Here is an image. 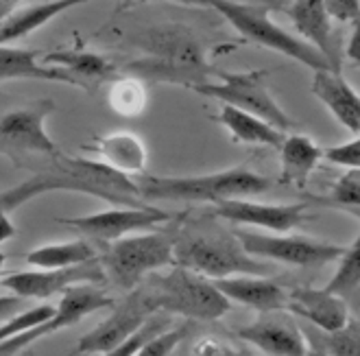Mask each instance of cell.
I'll use <instances>...</instances> for the list:
<instances>
[{
	"instance_id": "6da1fadb",
	"label": "cell",
	"mask_w": 360,
	"mask_h": 356,
	"mask_svg": "<svg viewBox=\"0 0 360 356\" xmlns=\"http://www.w3.org/2000/svg\"><path fill=\"white\" fill-rule=\"evenodd\" d=\"M51 166L46 171L35 173L31 179L22 182L11 191L0 193V203L9 212L22 203L53 191H72L86 193L98 197L114 205H144L149 201H142L138 197V188L131 175L120 173L105 162L86 160V158H68L57 153L51 158Z\"/></svg>"
},
{
	"instance_id": "7a4b0ae2",
	"label": "cell",
	"mask_w": 360,
	"mask_h": 356,
	"mask_svg": "<svg viewBox=\"0 0 360 356\" xmlns=\"http://www.w3.org/2000/svg\"><path fill=\"white\" fill-rule=\"evenodd\" d=\"M140 46L146 55L129 61L124 75L140 77L146 83L166 81L193 90L217 75V68L207 64L199 37L188 27L168 25L149 29L140 39Z\"/></svg>"
},
{
	"instance_id": "3957f363",
	"label": "cell",
	"mask_w": 360,
	"mask_h": 356,
	"mask_svg": "<svg viewBox=\"0 0 360 356\" xmlns=\"http://www.w3.org/2000/svg\"><path fill=\"white\" fill-rule=\"evenodd\" d=\"M151 312H171L186 319L214 322L229 312L231 302L214 286L210 278L181 265H171L166 274L146 276L138 284Z\"/></svg>"
},
{
	"instance_id": "277c9868",
	"label": "cell",
	"mask_w": 360,
	"mask_h": 356,
	"mask_svg": "<svg viewBox=\"0 0 360 356\" xmlns=\"http://www.w3.org/2000/svg\"><path fill=\"white\" fill-rule=\"evenodd\" d=\"M142 201H201L219 203L234 197H256L273 188V182L256 171L227 169L195 177H158L149 173L131 175Z\"/></svg>"
},
{
	"instance_id": "5b68a950",
	"label": "cell",
	"mask_w": 360,
	"mask_h": 356,
	"mask_svg": "<svg viewBox=\"0 0 360 356\" xmlns=\"http://www.w3.org/2000/svg\"><path fill=\"white\" fill-rule=\"evenodd\" d=\"M175 265L193 269L197 274L217 280L227 276H271L273 265L249 256L236 234L217 229H181L175 232Z\"/></svg>"
},
{
	"instance_id": "8992f818",
	"label": "cell",
	"mask_w": 360,
	"mask_h": 356,
	"mask_svg": "<svg viewBox=\"0 0 360 356\" xmlns=\"http://www.w3.org/2000/svg\"><path fill=\"white\" fill-rule=\"evenodd\" d=\"M201 7H212L223 15L247 42L275 53H282L312 70H334L328 59L306 39L288 33L271 18V11L260 3H234V0H199Z\"/></svg>"
},
{
	"instance_id": "52a82bcc",
	"label": "cell",
	"mask_w": 360,
	"mask_h": 356,
	"mask_svg": "<svg viewBox=\"0 0 360 356\" xmlns=\"http://www.w3.org/2000/svg\"><path fill=\"white\" fill-rule=\"evenodd\" d=\"M175 232L127 234L96 249L98 262L116 288L131 291L153 271L175 265Z\"/></svg>"
},
{
	"instance_id": "ba28073f",
	"label": "cell",
	"mask_w": 360,
	"mask_h": 356,
	"mask_svg": "<svg viewBox=\"0 0 360 356\" xmlns=\"http://www.w3.org/2000/svg\"><path fill=\"white\" fill-rule=\"evenodd\" d=\"M217 83L207 81L203 86L193 88L197 94L217 98L225 106L238 108L243 112L256 114L275 129L288 132L297 127V120H292L282 108L280 103L273 98L269 90V68H253L245 72H225L217 68Z\"/></svg>"
},
{
	"instance_id": "9c48e42d",
	"label": "cell",
	"mask_w": 360,
	"mask_h": 356,
	"mask_svg": "<svg viewBox=\"0 0 360 356\" xmlns=\"http://www.w3.org/2000/svg\"><path fill=\"white\" fill-rule=\"evenodd\" d=\"M236 239L240 241L243 249L253 258H262L271 262H282L290 267H323L328 262L338 260L343 254L341 245L319 241L310 236H292L284 234H262V232H247V229H236Z\"/></svg>"
},
{
	"instance_id": "30bf717a",
	"label": "cell",
	"mask_w": 360,
	"mask_h": 356,
	"mask_svg": "<svg viewBox=\"0 0 360 356\" xmlns=\"http://www.w3.org/2000/svg\"><path fill=\"white\" fill-rule=\"evenodd\" d=\"M112 306H114V298L108 295V293L98 288L96 284H92V282L72 284L66 291H61V302L46 322L37 324L31 330L20 332L11 339L0 341V356L22 352L31 343L39 341L41 337H49V334H53L57 330L75 326L81 319L92 315V312L103 310V308H112Z\"/></svg>"
},
{
	"instance_id": "8fae6325",
	"label": "cell",
	"mask_w": 360,
	"mask_h": 356,
	"mask_svg": "<svg viewBox=\"0 0 360 356\" xmlns=\"http://www.w3.org/2000/svg\"><path fill=\"white\" fill-rule=\"evenodd\" d=\"M55 112L53 98L29 101L27 106L0 116V151L15 158L22 153L57 155L59 146L46 132V118Z\"/></svg>"
},
{
	"instance_id": "7c38bea8",
	"label": "cell",
	"mask_w": 360,
	"mask_h": 356,
	"mask_svg": "<svg viewBox=\"0 0 360 356\" xmlns=\"http://www.w3.org/2000/svg\"><path fill=\"white\" fill-rule=\"evenodd\" d=\"M61 225H70L83 236H88L90 241L105 245L112 243L116 239H122L127 234L142 232V229H151L162 223L171 221V215L153 208L149 203L144 205H116L112 210L94 212L88 217H66L57 219Z\"/></svg>"
},
{
	"instance_id": "4fadbf2b",
	"label": "cell",
	"mask_w": 360,
	"mask_h": 356,
	"mask_svg": "<svg viewBox=\"0 0 360 356\" xmlns=\"http://www.w3.org/2000/svg\"><path fill=\"white\" fill-rule=\"evenodd\" d=\"M81 282H92V284L108 282L105 271L98 262V256L75 267L20 271V274L0 278V286L9 288L13 295L25 298V300H46V298L57 295L61 291H66L68 286L81 284Z\"/></svg>"
},
{
	"instance_id": "5bb4252c",
	"label": "cell",
	"mask_w": 360,
	"mask_h": 356,
	"mask_svg": "<svg viewBox=\"0 0 360 356\" xmlns=\"http://www.w3.org/2000/svg\"><path fill=\"white\" fill-rule=\"evenodd\" d=\"M214 212L219 219H225L236 225L262 227L275 234H284L290 229L300 227L302 223L310 221L312 217L306 212L308 203H260L247 197L223 199L214 203Z\"/></svg>"
},
{
	"instance_id": "9a60e30c",
	"label": "cell",
	"mask_w": 360,
	"mask_h": 356,
	"mask_svg": "<svg viewBox=\"0 0 360 356\" xmlns=\"http://www.w3.org/2000/svg\"><path fill=\"white\" fill-rule=\"evenodd\" d=\"M112 308H114L112 315L105 322H101L88 334H83L70 354H110L151 315V310L146 306L138 286L127 291L124 300L114 304Z\"/></svg>"
},
{
	"instance_id": "2e32d148",
	"label": "cell",
	"mask_w": 360,
	"mask_h": 356,
	"mask_svg": "<svg viewBox=\"0 0 360 356\" xmlns=\"http://www.w3.org/2000/svg\"><path fill=\"white\" fill-rule=\"evenodd\" d=\"M236 337L245 343L258 348L269 356H304L308 345L302 334V328L295 324L288 310H269L260 312V317L236 328Z\"/></svg>"
},
{
	"instance_id": "e0dca14e",
	"label": "cell",
	"mask_w": 360,
	"mask_h": 356,
	"mask_svg": "<svg viewBox=\"0 0 360 356\" xmlns=\"http://www.w3.org/2000/svg\"><path fill=\"white\" fill-rule=\"evenodd\" d=\"M292 27L302 33V39L319 51L334 70H341V51L332 31V20L323 7V0H292L286 7Z\"/></svg>"
},
{
	"instance_id": "ac0fdd59",
	"label": "cell",
	"mask_w": 360,
	"mask_h": 356,
	"mask_svg": "<svg viewBox=\"0 0 360 356\" xmlns=\"http://www.w3.org/2000/svg\"><path fill=\"white\" fill-rule=\"evenodd\" d=\"M286 310L304 317L308 324L321 330H338L347 324L352 310L334 293L326 288L300 286L286 293Z\"/></svg>"
},
{
	"instance_id": "d6986e66",
	"label": "cell",
	"mask_w": 360,
	"mask_h": 356,
	"mask_svg": "<svg viewBox=\"0 0 360 356\" xmlns=\"http://www.w3.org/2000/svg\"><path fill=\"white\" fill-rule=\"evenodd\" d=\"M229 302L243 304L258 312L286 310V293L278 282L269 276H227L212 280Z\"/></svg>"
},
{
	"instance_id": "ffe728a7",
	"label": "cell",
	"mask_w": 360,
	"mask_h": 356,
	"mask_svg": "<svg viewBox=\"0 0 360 356\" xmlns=\"http://www.w3.org/2000/svg\"><path fill=\"white\" fill-rule=\"evenodd\" d=\"M312 92L330 114L349 129L354 136L360 132V98L356 90L343 79L341 70H314Z\"/></svg>"
},
{
	"instance_id": "44dd1931",
	"label": "cell",
	"mask_w": 360,
	"mask_h": 356,
	"mask_svg": "<svg viewBox=\"0 0 360 356\" xmlns=\"http://www.w3.org/2000/svg\"><path fill=\"white\" fill-rule=\"evenodd\" d=\"M41 64L49 66H59L68 75L75 77L77 86L83 90H94V86L98 88V83L110 81L112 77H116V66L108 57H103L98 53L86 51V49H59V51H51L44 55Z\"/></svg>"
},
{
	"instance_id": "7402d4cb",
	"label": "cell",
	"mask_w": 360,
	"mask_h": 356,
	"mask_svg": "<svg viewBox=\"0 0 360 356\" xmlns=\"http://www.w3.org/2000/svg\"><path fill=\"white\" fill-rule=\"evenodd\" d=\"M86 3L88 0H46V3L31 5L25 9H13L0 20V44H11L15 39H22L37 29L46 27L57 15Z\"/></svg>"
},
{
	"instance_id": "603a6c76",
	"label": "cell",
	"mask_w": 360,
	"mask_h": 356,
	"mask_svg": "<svg viewBox=\"0 0 360 356\" xmlns=\"http://www.w3.org/2000/svg\"><path fill=\"white\" fill-rule=\"evenodd\" d=\"M39 53L33 49H20L11 44H0V83L15 79H37V81H57L77 86L72 75L59 66L39 64Z\"/></svg>"
},
{
	"instance_id": "cb8c5ba5",
	"label": "cell",
	"mask_w": 360,
	"mask_h": 356,
	"mask_svg": "<svg viewBox=\"0 0 360 356\" xmlns=\"http://www.w3.org/2000/svg\"><path fill=\"white\" fill-rule=\"evenodd\" d=\"M86 151L98 153L101 162L127 175L142 173L146 166V158H149L140 136L131 132H116V134L101 136L94 142V146H86Z\"/></svg>"
},
{
	"instance_id": "d4e9b609",
	"label": "cell",
	"mask_w": 360,
	"mask_h": 356,
	"mask_svg": "<svg viewBox=\"0 0 360 356\" xmlns=\"http://www.w3.org/2000/svg\"><path fill=\"white\" fill-rule=\"evenodd\" d=\"M280 149V162H282V182L288 186L304 188L310 173L321 162L323 151L310 136L292 134L284 136Z\"/></svg>"
},
{
	"instance_id": "484cf974",
	"label": "cell",
	"mask_w": 360,
	"mask_h": 356,
	"mask_svg": "<svg viewBox=\"0 0 360 356\" xmlns=\"http://www.w3.org/2000/svg\"><path fill=\"white\" fill-rule=\"evenodd\" d=\"M217 120L229 132L231 140L238 144H262V146H273V149H278L284 140V132L275 129L273 125H269L260 116L225 106V103H223Z\"/></svg>"
},
{
	"instance_id": "4316f807",
	"label": "cell",
	"mask_w": 360,
	"mask_h": 356,
	"mask_svg": "<svg viewBox=\"0 0 360 356\" xmlns=\"http://www.w3.org/2000/svg\"><path fill=\"white\" fill-rule=\"evenodd\" d=\"M302 328V326H300ZM308 345V354H330V356H358L360 354V324L349 317L338 330H321L312 324L302 328Z\"/></svg>"
},
{
	"instance_id": "83f0119b",
	"label": "cell",
	"mask_w": 360,
	"mask_h": 356,
	"mask_svg": "<svg viewBox=\"0 0 360 356\" xmlns=\"http://www.w3.org/2000/svg\"><path fill=\"white\" fill-rule=\"evenodd\" d=\"M96 247L86 239L70 241V243H57V245H41L25 254V260L35 269H61V267H75L81 262H88L96 258Z\"/></svg>"
},
{
	"instance_id": "f1b7e54d",
	"label": "cell",
	"mask_w": 360,
	"mask_h": 356,
	"mask_svg": "<svg viewBox=\"0 0 360 356\" xmlns=\"http://www.w3.org/2000/svg\"><path fill=\"white\" fill-rule=\"evenodd\" d=\"M108 103L114 114L122 118H138L149 106V90L146 81L134 75H122L110 79Z\"/></svg>"
},
{
	"instance_id": "f546056e",
	"label": "cell",
	"mask_w": 360,
	"mask_h": 356,
	"mask_svg": "<svg viewBox=\"0 0 360 356\" xmlns=\"http://www.w3.org/2000/svg\"><path fill=\"white\" fill-rule=\"evenodd\" d=\"M341 265H338L336 274L328 282L326 291L334 293L345 304L349 310H358V291H360V239H354L349 247L343 249V254L338 256Z\"/></svg>"
},
{
	"instance_id": "4dcf8cb0",
	"label": "cell",
	"mask_w": 360,
	"mask_h": 356,
	"mask_svg": "<svg viewBox=\"0 0 360 356\" xmlns=\"http://www.w3.org/2000/svg\"><path fill=\"white\" fill-rule=\"evenodd\" d=\"M312 201L334 208V210H345L354 217L360 212V171L358 169H347L338 177L326 197H310Z\"/></svg>"
},
{
	"instance_id": "1f68e13d",
	"label": "cell",
	"mask_w": 360,
	"mask_h": 356,
	"mask_svg": "<svg viewBox=\"0 0 360 356\" xmlns=\"http://www.w3.org/2000/svg\"><path fill=\"white\" fill-rule=\"evenodd\" d=\"M168 324H171V319L166 317V312H160V310H155V312H151L149 317H146L129 337H127L118 348H114L112 352H110V356H134V354H138L144 345H146V341H151L158 332H162L164 328H168Z\"/></svg>"
},
{
	"instance_id": "d6a6232c",
	"label": "cell",
	"mask_w": 360,
	"mask_h": 356,
	"mask_svg": "<svg viewBox=\"0 0 360 356\" xmlns=\"http://www.w3.org/2000/svg\"><path fill=\"white\" fill-rule=\"evenodd\" d=\"M55 312V306L51 304H41V306H35V308H29L25 312H18V315H13L11 319L7 317V322L0 326V341L5 339H11L15 337V334L25 332V330H31L35 328L37 324L46 322L51 315Z\"/></svg>"
},
{
	"instance_id": "836d02e7",
	"label": "cell",
	"mask_w": 360,
	"mask_h": 356,
	"mask_svg": "<svg viewBox=\"0 0 360 356\" xmlns=\"http://www.w3.org/2000/svg\"><path fill=\"white\" fill-rule=\"evenodd\" d=\"M190 332V324L184 322L179 326H175L173 330H162L158 332L155 337L151 341H146V345L138 352L140 356H168L173 354L175 348H179V343L188 337Z\"/></svg>"
},
{
	"instance_id": "e575fe53",
	"label": "cell",
	"mask_w": 360,
	"mask_h": 356,
	"mask_svg": "<svg viewBox=\"0 0 360 356\" xmlns=\"http://www.w3.org/2000/svg\"><path fill=\"white\" fill-rule=\"evenodd\" d=\"M323 158L330 160L332 164L345 166V169H360V140L358 136L352 138L345 144H336V146H326Z\"/></svg>"
},
{
	"instance_id": "d590c367",
	"label": "cell",
	"mask_w": 360,
	"mask_h": 356,
	"mask_svg": "<svg viewBox=\"0 0 360 356\" xmlns=\"http://www.w3.org/2000/svg\"><path fill=\"white\" fill-rule=\"evenodd\" d=\"M323 7L330 20H336V23H343V25L358 23V13H360L358 0H323Z\"/></svg>"
},
{
	"instance_id": "8d00e7d4",
	"label": "cell",
	"mask_w": 360,
	"mask_h": 356,
	"mask_svg": "<svg viewBox=\"0 0 360 356\" xmlns=\"http://www.w3.org/2000/svg\"><path fill=\"white\" fill-rule=\"evenodd\" d=\"M193 354H212V356L223 354V356H231V354H236V350H231L227 343H221V341H217V339L207 337V339H201V341L195 345Z\"/></svg>"
},
{
	"instance_id": "74e56055",
	"label": "cell",
	"mask_w": 360,
	"mask_h": 356,
	"mask_svg": "<svg viewBox=\"0 0 360 356\" xmlns=\"http://www.w3.org/2000/svg\"><path fill=\"white\" fill-rule=\"evenodd\" d=\"M25 298H18V295H5L0 298V319H7L11 317L15 310H20L25 306Z\"/></svg>"
},
{
	"instance_id": "f35d334b",
	"label": "cell",
	"mask_w": 360,
	"mask_h": 356,
	"mask_svg": "<svg viewBox=\"0 0 360 356\" xmlns=\"http://www.w3.org/2000/svg\"><path fill=\"white\" fill-rule=\"evenodd\" d=\"M13 234H15V225L11 221V212L7 210L3 203H0V243L9 241Z\"/></svg>"
},
{
	"instance_id": "ab89813d",
	"label": "cell",
	"mask_w": 360,
	"mask_h": 356,
	"mask_svg": "<svg viewBox=\"0 0 360 356\" xmlns=\"http://www.w3.org/2000/svg\"><path fill=\"white\" fill-rule=\"evenodd\" d=\"M345 55L352 61H358L360 59V27H358V23L352 25L349 39H347V46H345Z\"/></svg>"
},
{
	"instance_id": "60d3db41",
	"label": "cell",
	"mask_w": 360,
	"mask_h": 356,
	"mask_svg": "<svg viewBox=\"0 0 360 356\" xmlns=\"http://www.w3.org/2000/svg\"><path fill=\"white\" fill-rule=\"evenodd\" d=\"M142 3H158V0H120V7H134ZM166 3H179V5H190V7H201L199 0H166Z\"/></svg>"
},
{
	"instance_id": "b9f144b4",
	"label": "cell",
	"mask_w": 360,
	"mask_h": 356,
	"mask_svg": "<svg viewBox=\"0 0 360 356\" xmlns=\"http://www.w3.org/2000/svg\"><path fill=\"white\" fill-rule=\"evenodd\" d=\"M260 5H264L269 11H286V7L292 3V0H258Z\"/></svg>"
},
{
	"instance_id": "7bdbcfd3",
	"label": "cell",
	"mask_w": 360,
	"mask_h": 356,
	"mask_svg": "<svg viewBox=\"0 0 360 356\" xmlns=\"http://www.w3.org/2000/svg\"><path fill=\"white\" fill-rule=\"evenodd\" d=\"M15 7H11L9 3H5V0H0V20H3L9 11H13Z\"/></svg>"
},
{
	"instance_id": "ee69618b",
	"label": "cell",
	"mask_w": 360,
	"mask_h": 356,
	"mask_svg": "<svg viewBox=\"0 0 360 356\" xmlns=\"http://www.w3.org/2000/svg\"><path fill=\"white\" fill-rule=\"evenodd\" d=\"M5 262H7V258H5V254L0 251V278H3V271H5Z\"/></svg>"
},
{
	"instance_id": "f6af8a7d",
	"label": "cell",
	"mask_w": 360,
	"mask_h": 356,
	"mask_svg": "<svg viewBox=\"0 0 360 356\" xmlns=\"http://www.w3.org/2000/svg\"><path fill=\"white\" fill-rule=\"evenodd\" d=\"M5 3H9V5H11V7H15V5H18V3H20V0H5Z\"/></svg>"
}]
</instances>
